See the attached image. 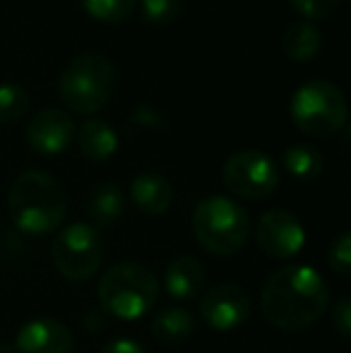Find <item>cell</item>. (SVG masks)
I'll return each mask as SVG.
<instances>
[{"instance_id": "6da1fadb", "label": "cell", "mask_w": 351, "mask_h": 353, "mask_svg": "<svg viewBox=\"0 0 351 353\" xmlns=\"http://www.w3.org/2000/svg\"><path fill=\"white\" fill-rule=\"evenodd\" d=\"M330 307L328 283L308 265H286L265 281L260 310L281 332H303L313 327Z\"/></svg>"}, {"instance_id": "7a4b0ae2", "label": "cell", "mask_w": 351, "mask_h": 353, "mask_svg": "<svg viewBox=\"0 0 351 353\" xmlns=\"http://www.w3.org/2000/svg\"><path fill=\"white\" fill-rule=\"evenodd\" d=\"M12 223L27 236H46L63 223L68 212L63 185L43 171H22L8 192Z\"/></svg>"}, {"instance_id": "3957f363", "label": "cell", "mask_w": 351, "mask_h": 353, "mask_svg": "<svg viewBox=\"0 0 351 353\" xmlns=\"http://www.w3.org/2000/svg\"><path fill=\"white\" fill-rule=\"evenodd\" d=\"M118 84V70L103 53L87 51L75 56L58 77V97L68 111L94 116L111 101Z\"/></svg>"}, {"instance_id": "277c9868", "label": "cell", "mask_w": 351, "mask_h": 353, "mask_svg": "<svg viewBox=\"0 0 351 353\" xmlns=\"http://www.w3.org/2000/svg\"><path fill=\"white\" fill-rule=\"evenodd\" d=\"M250 216L236 200L224 195L205 197L192 210L195 241L214 257H234L250 236Z\"/></svg>"}, {"instance_id": "5b68a950", "label": "cell", "mask_w": 351, "mask_h": 353, "mask_svg": "<svg viewBox=\"0 0 351 353\" xmlns=\"http://www.w3.org/2000/svg\"><path fill=\"white\" fill-rule=\"evenodd\" d=\"M159 298V281L137 262H121L103 272L99 281V303L101 310L118 320H140L142 315L152 312Z\"/></svg>"}, {"instance_id": "8992f818", "label": "cell", "mask_w": 351, "mask_h": 353, "mask_svg": "<svg viewBox=\"0 0 351 353\" xmlns=\"http://www.w3.org/2000/svg\"><path fill=\"white\" fill-rule=\"evenodd\" d=\"M291 123L308 137H330L344 130L349 118L347 97L328 79H310L294 92L289 103Z\"/></svg>"}, {"instance_id": "52a82bcc", "label": "cell", "mask_w": 351, "mask_h": 353, "mask_svg": "<svg viewBox=\"0 0 351 353\" xmlns=\"http://www.w3.org/2000/svg\"><path fill=\"white\" fill-rule=\"evenodd\" d=\"M51 257L66 279L87 281L101 270L103 241L92 223H70L53 238Z\"/></svg>"}, {"instance_id": "ba28073f", "label": "cell", "mask_w": 351, "mask_h": 353, "mask_svg": "<svg viewBox=\"0 0 351 353\" xmlns=\"http://www.w3.org/2000/svg\"><path fill=\"white\" fill-rule=\"evenodd\" d=\"M221 181L231 195L241 200H265L279 185V171L270 154L260 149H241L226 159Z\"/></svg>"}, {"instance_id": "9c48e42d", "label": "cell", "mask_w": 351, "mask_h": 353, "mask_svg": "<svg viewBox=\"0 0 351 353\" xmlns=\"http://www.w3.org/2000/svg\"><path fill=\"white\" fill-rule=\"evenodd\" d=\"M253 312L250 293L239 283H217L200 296V317L214 332H234Z\"/></svg>"}, {"instance_id": "30bf717a", "label": "cell", "mask_w": 351, "mask_h": 353, "mask_svg": "<svg viewBox=\"0 0 351 353\" xmlns=\"http://www.w3.org/2000/svg\"><path fill=\"white\" fill-rule=\"evenodd\" d=\"M255 243L272 260L296 257L305 245V231L299 216L286 210H270L255 223Z\"/></svg>"}, {"instance_id": "8fae6325", "label": "cell", "mask_w": 351, "mask_h": 353, "mask_svg": "<svg viewBox=\"0 0 351 353\" xmlns=\"http://www.w3.org/2000/svg\"><path fill=\"white\" fill-rule=\"evenodd\" d=\"M77 125L72 116L63 108H41L32 116L27 123V144L41 157H58L63 154L72 142H75Z\"/></svg>"}, {"instance_id": "7c38bea8", "label": "cell", "mask_w": 351, "mask_h": 353, "mask_svg": "<svg viewBox=\"0 0 351 353\" xmlns=\"http://www.w3.org/2000/svg\"><path fill=\"white\" fill-rule=\"evenodd\" d=\"M75 336L53 317H37L24 322L14 336V353H72Z\"/></svg>"}, {"instance_id": "4fadbf2b", "label": "cell", "mask_w": 351, "mask_h": 353, "mask_svg": "<svg viewBox=\"0 0 351 353\" xmlns=\"http://www.w3.org/2000/svg\"><path fill=\"white\" fill-rule=\"evenodd\" d=\"M130 200L147 216H161L174 205V188L161 173L145 171L132 178Z\"/></svg>"}, {"instance_id": "5bb4252c", "label": "cell", "mask_w": 351, "mask_h": 353, "mask_svg": "<svg viewBox=\"0 0 351 353\" xmlns=\"http://www.w3.org/2000/svg\"><path fill=\"white\" fill-rule=\"evenodd\" d=\"M205 286V267L190 255H178L164 270V288L176 301H192Z\"/></svg>"}, {"instance_id": "9a60e30c", "label": "cell", "mask_w": 351, "mask_h": 353, "mask_svg": "<svg viewBox=\"0 0 351 353\" xmlns=\"http://www.w3.org/2000/svg\"><path fill=\"white\" fill-rule=\"evenodd\" d=\"M75 142L82 157L94 163L108 161L118 152V144H121L113 125L101 121V118H89V121L82 123V128H77L75 132Z\"/></svg>"}, {"instance_id": "2e32d148", "label": "cell", "mask_w": 351, "mask_h": 353, "mask_svg": "<svg viewBox=\"0 0 351 353\" xmlns=\"http://www.w3.org/2000/svg\"><path fill=\"white\" fill-rule=\"evenodd\" d=\"M281 48H284V56L294 63H310L318 58L320 48H323V34L315 27L313 22H291L284 29V37H281Z\"/></svg>"}, {"instance_id": "e0dca14e", "label": "cell", "mask_w": 351, "mask_h": 353, "mask_svg": "<svg viewBox=\"0 0 351 353\" xmlns=\"http://www.w3.org/2000/svg\"><path fill=\"white\" fill-rule=\"evenodd\" d=\"M195 332V317L185 307H164L152 317V336L164 346H178Z\"/></svg>"}, {"instance_id": "ac0fdd59", "label": "cell", "mask_w": 351, "mask_h": 353, "mask_svg": "<svg viewBox=\"0 0 351 353\" xmlns=\"http://www.w3.org/2000/svg\"><path fill=\"white\" fill-rule=\"evenodd\" d=\"M123 210H126V197H123L121 188L113 183H101L87 197V214L97 231L121 221Z\"/></svg>"}, {"instance_id": "d6986e66", "label": "cell", "mask_w": 351, "mask_h": 353, "mask_svg": "<svg viewBox=\"0 0 351 353\" xmlns=\"http://www.w3.org/2000/svg\"><path fill=\"white\" fill-rule=\"evenodd\" d=\"M281 161H284L286 173L301 183L318 181L325 171V157L310 144H291V147H286Z\"/></svg>"}, {"instance_id": "ffe728a7", "label": "cell", "mask_w": 351, "mask_h": 353, "mask_svg": "<svg viewBox=\"0 0 351 353\" xmlns=\"http://www.w3.org/2000/svg\"><path fill=\"white\" fill-rule=\"evenodd\" d=\"M29 92L17 82H3L0 84V125L22 121L29 113Z\"/></svg>"}, {"instance_id": "44dd1931", "label": "cell", "mask_w": 351, "mask_h": 353, "mask_svg": "<svg viewBox=\"0 0 351 353\" xmlns=\"http://www.w3.org/2000/svg\"><path fill=\"white\" fill-rule=\"evenodd\" d=\"M82 10L92 19L103 24L126 22L137 8V0H80Z\"/></svg>"}, {"instance_id": "7402d4cb", "label": "cell", "mask_w": 351, "mask_h": 353, "mask_svg": "<svg viewBox=\"0 0 351 353\" xmlns=\"http://www.w3.org/2000/svg\"><path fill=\"white\" fill-rule=\"evenodd\" d=\"M147 24H171L183 14V0H137Z\"/></svg>"}, {"instance_id": "603a6c76", "label": "cell", "mask_w": 351, "mask_h": 353, "mask_svg": "<svg viewBox=\"0 0 351 353\" xmlns=\"http://www.w3.org/2000/svg\"><path fill=\"white\" fill-rule=\"evenodd\" d=\"M328 262L334 274L349 276V272H351V233L349 231H342L332 241L330 252H328Z\"/></svg>"}, {"instance_id": "cb8c5ba5", "label": "cell", "mask_w": 351, "mask_h": 353, "mask_svg": "<svg viewBox=\"0 0 351 353\" xmlns=\"http://www.w3.org/2000/svg\"><path fill=\"white\" fill-rule=\"evenodd\" d=\"M289 5L305 22H318V19H328L337 12L339 0H289Z\"/></svg>"}, {"instance_id": "d4e9b609", "label": "cell", "mask_w": 351, "mask_h": 353, "mask_svg": "<svg viewBox=\"0 0 351 353\" xmlns=\"http://www.w3.org/2000/svg\"><path fill=\"white\" fill-rule=\"evenodd\" d=\"M332 325L342 339H351V301L347 296L337 298L332 305Z\"/></svg>"}, {"instance_id": "484cf974", "label": "cell", "mask_w": 351, "mask_h": 353, "mask_svg": "<svg viewBox=\"0 0 351 353\" xmlns=\"http://www.w3.org/2000/svg\"><path fill=\"white\" fill-rule=\"evenodd\" d=\"M130 121L135 123V125H140V128H147V130H164V128H166L164 116H161L159 111H154V108H150V106L135 108V113L130 116Z\"/></svg>"}, {"instance_id": "4316f807", "label": "cell", "mask_w": 351, "mask_h": 353, "mask_svg": "<svg viewBox=\"0 0 351 353\" xmlns=\"http://www.w3.org/2000/svg\"><path fill=\"white\" fill-rule=\"evenodd\" d=\"M101 353H145V349H142L140 341L123 336V339H113L111 344L103 346Z\"/></svg>"}, {"instance_id": "83f0119b", "label": "cell", "mask_w": 351, "mask_h": 353, "mask_svg": "<svg viewBox=\"0 0 351 353\" xmlns=\"http://www.w3.org/2000/svg\"><path fill=\"white\" fill-rule=\"evenodd\" d=\"M0 353H14V346H8V344H0Z\"/></svg>"}]
</instances>
